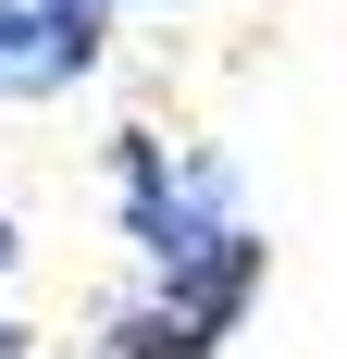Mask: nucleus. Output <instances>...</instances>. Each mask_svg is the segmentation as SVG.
I'll list each match as a JSON object with an SVG mask.
<instances>
[{"instance_id":"f03ea898","label":"nucleus","mask_w":347,"mask_h":359,"mask_svg":"<svg viewBox=\"0 0 347 359\" xmlns=\"http://www.w3.org/2000/svg\"><path fill=\"white\" fill-rule=\"evenodd\" d=\"M112 223H124L137 260H186V248H211V236L248 223V186H236L223 149H186L162 124H124L112 137Z\"/></svg>"},{"instance_id":"f257e3e1","label":"nucleus","mask_w":347,"mask_h":359,"mask_svg":"<svg viewBox=\"0 0 347 359\" xmlns=\"http://www.w3.org/2000/svg\"><path fill=\"white\" fill-rule=\"evenodd\" d=\"M261 285H273V236L261 223H236V236H211L186 260H137V285L100 310L87 359H223L236 323L261 310Z\"/></svg>"},{"instance_id":"39448f33","label":"nucleus","mask_w":347,"mask_h":359,"mask_svg":"<svg viewBox=\"0 0 347 359\" xmlns=\"http://www.w3.org/2000/svg\"><path fill=\"white\" fill-rule=\"evenodd\" d=\"M37 13H50V25H63L74 50H100V37H112V13H124V0H37Z\"/></svg>"},{"instance_id":"7ed1b4c3","label":"nucleus","mask_w":347,"mask_h":359,"mask_svg":"<svg viewBox=\"0 0 347 359\" xmlns=\"http://www.w3.org/2000/svg\"><path fill=\"white\" fill-rule=\"evenodd\" d=\"M87 74H100V50H74L37 0H0V100H63Z\"/></svg>"},{"instance_id":"20e7f679","label":"nucleus","mask_w":347,"mask_h":359,"mask_svg":"<svg viewBox=\"0 0 347 359\" xmlns=\"http://www.w3.org/2000/svg\"><path fill=\"white\" fill-rule=\"evenodd\" d=\"M13 273H25V236L0 211V359H25V310H13Z\"/></svg>"}]
</instances>
